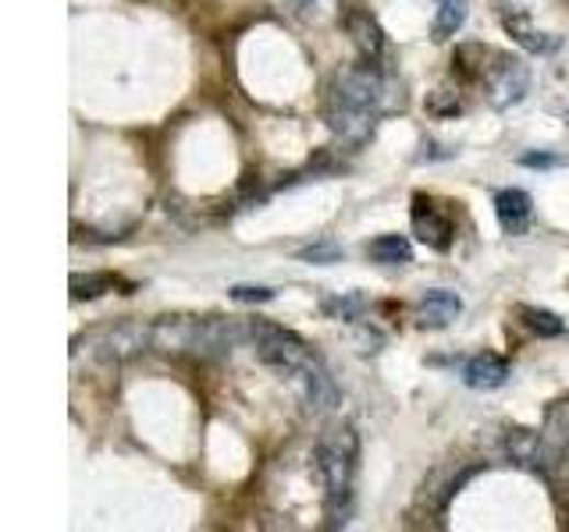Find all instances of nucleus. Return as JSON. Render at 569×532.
<instances>
[{"label":"nucleus","mask_w":569,"mask_h":532,"mask_svg":"<svg viewBox=\"0 0 569 532\" xmlns=\"http://www.w3.org/2000/svg\"><path fill=\"white\" fill-rule=\"evenodd\" d=\"M384 97H388V82L381 75V65L359 60V65H349L335 75L332 86H327L324 117L342 146L356 149L370 139L373 125H378V117L384 111Z\"/></svg>","instance_id":"nucleus-1"},{"label":"nucleus","mask_w":569,"mask_h":532,"mask_svg":"<svg viewBox=\"0 0 569 532\" xmlns=\"http://www.w3.org/2000/svg\"><path fill=\"white\" fill-rule=\"evenodd\" d=\"M359 465V437L349 422H335L321 433L313 448V468L327 490V529H342L353 519V483Z\"/></svg>","instance_id":"nucleus-2"},{"label":"nucleus","mask_w":569,"mask_h":532,"mask_svg":"<svg viewBox=\"0 0 569 532\" xmlns=\"http://www.w3.org/2000/svg\"><path fill=\"white\" fill-rule=\"evenodd\" d=\"M243 338H249V327H238L235 319L217 316H160L149 324V348L164 355L224 359Z\"/></svg>","instance_id":"nucleus-3"},{"label":"nucleus","mask_w":569,"mask_h":532,"mask_svg":"<svg viewBox=\"0 0 569 532\" xmlns=\"http://www.w3.org/2000/svg\"><path fill=\"white\" fill-rule=\"evenodd\" d=\"M249 341H253V348H257V355H260L264 366H271L281 380L317 355L303 338H299V333L284 330L278 324H267V319L249 324Z\"/></svg>","instance_id":"nucleus-4"},{"label":"nucleus","mask_w":569,"mask_h":532,"mask_svg":"<svg viewBox=\"0 0 569 532\" xmlns=\"http://www.w3.org/2000/svg\"><path fill=\"white\" fill-rule=\"evenodd\" d=\"M284 380H289L295 398L303 401V408L313 416H327L342 405V394L335 387V380H332V373H327V366L317 355H313L310 362H303L299 370H292Z\"/></svg>","instance_id":"nucleus-5"},{"label":"nucleus","mask_w":569,"mask_h":532,"mask_svg":"<svg viewBox=\"0 0 569 532\" xmlns=\"http://www.w3.org/2000/svg\"><path fill=\"white\" fill-rule=\"evenodd\" d=\"M531 89V71L523 65L520 57H509V54H495L491 60V71L484 75V97L495 111H509L516 106Z\"/></svg>","instance_id":"nucleus-6"},{"label":"nucleus","mask_w":569,"mask_h":532,"mask_svg":"<svg viewBox=\"0 0 569 532\" xmlns=\"http://www.w3.org/2000/svg\"><path fill=\"white\" fill-rule=\"evenodd\" d=\"M410 220H413V235L421 238L427 249H434V252H448V249H453V241H456V220H453V213H448V206L434 203L431 195L421 192V195H413Z\"/></svg>","instance_id":"nucleus-7"},{"label":"nucleus","mask_w":569,"mask_h":532,"mask_svg":"<svg viewBox=\"0 0 569 532\" xmlns=\"http://www.w3.org/2000/svg\"><path fill=\"white\" fill-rule=\"evenodd\" d=\"M342 25H346V33L353 39V47L359 54V60H370V65H381V57H384V29L381 22L373 19V14L367 8H349L346 11V19H342Z\"/></svg>","instance_id":"nucleus-8"},{"label":"nucleus","mask_w":569,"mask_h":532,"mask_svg":"<svg viewBox=\"0 0 569 532\" xmlns=\"http://www.w3.org/2000/svg\"><path fill=\"white\" fill-rule=\"evenodd\" d=\"M505 451H509V459H513V465L531 468V473H548L551 454H548V444L542 433L513 426V430L505 433Z\"/></svg>","instance_id":"nucleus-9"},{"label":"nucleus","mask_w":569,"mask_h":532,"mask_svg":"<svg viewBox=\"0 0 569 532\" xmlns=\"http://www.w3.org/2000/svg\"><path fill=\"white\" fill-rule=\"evenodd\" d=\"M459 313H462V298L456 292H448V287H431V292L421 298V306H416V324L424 330H442L453 324V319H459Z\"/></svg>","instance_id":"nucleus-10"},{"label":"nucleus","mask_w":569,"mask_h":532,"mask_svg":"<svg viewBox=\"0 0 569 532\" xmlns=\"http://www.w3.org/2000/svg\"><path fill=\"white\" fill-rule=\"evenodd\" d=\"M495 217L505 235H523L534 220V200L523 189H502L495 195Z\"/></svg>","instance_id":"nucleus-11"},{"label":"nucleus","mask_w":569,"mask_h":532,"mask_svg":"<svg viewBox=\"0 0 569 532\" xmlns=\"http://www.w3.org/2000/svg\"><path fill=\"white\" fill-rule=\"evenodd\" d=\"M509 359L495 355V352H481L467 359V366H462V384L473 387V390H499L505 380H509Z\"/></svg>","instance_id":"nucleus-12"},{"label":"nucleus","mask_w":569,"mask_h":532,"mask_svg":"<svg viewBox=\"0 0 569 532\" xmlns=\"http://www.w3.org/2000/svg\"><path fill=\"white\" fill-rule=\"evenodd\" d=\"M100 348H103V359H114V362L136 355V352H143V348H149V324L146 327L143 324L114 327L100 338Z\"/></svg>","instance_id":"nucleus-13"},{"label":"nucleus","mask_w":569,"mask_h":532,"mask_svg":"<svg viewBox=\"0 0 569 532\" xmlns=\"http://www.w3.org/2000/svg\"><path fill=\"white\" fill-rule=\"evenodd\" d=\"M499 50L484 47V43H462L453 54V75L459 82H484V75L491 71L488 60H495Z\"/></svg>","instance_id":"nucleus-14"},{"label":"nucleus","mask_w":569,"mask_h":532,"mask_svg":"<svg viewBox=\"0 0 569 532\" xmlns=\"http://www.w3.org/2000/svg\"><path fill=\"white\" fill-rule=\"evenodd\" d=\"M122 287L125 295H132V284L125 278H118V273H75L71 278V302H82V298H100L108 292H118Z\"/></svg>","instance_id":"nucleus-15"},{"label":"nucleus","mask_w":569,"mask_h":532,"mask_svg":"<svg viewBox=\"0 0 569 532\" xmlns=\"http://www.w3.org/2000/svg\"><path fill=\"white\" fill-rule=\"evenodd\" d=\"M502 25H505V33L513 36L523 50H531V54H548V50H556V47H559V39H556V36L537 33V29L531 25L527 14H505Z\"/></svg>","instance_id":"nucleus-16"},{"label":"nucleus","mask_w":569,"mask_h":532,"mask_svg":"<svg viewBox=\"0 0 569 532\" xmlns=\"http://www.w3.org/2000/svg\"><path fill=\"white\" fill-rule=\"evenodd\" d=\"M367 256L381 267H406L413 263V246L402 235H381L367 246Z\"/></svg>","instance_id":"nucleus-17"},{"label":"nucleus","mask_w":569,"mask_h":532,"mask_svg":"<svg viewBox=\"0 0 569 532\" xmlns=\"http://www.w3.org/2000/svg\"><path fill=\"white\" fill-rule=\"evenodd\" d=\"M467 14H470V4L467 0H442L438 14H434V25H431V36L434 39H453L462 25H467Z\"/></svg>","instance_id":"nucleus-18"},{"label":"nucleus","mask_w":569,"mask_h":532,"mask_svg":"<svg viewBox=\"0 0 569 532\" xmlns=\"http://www.w3.org/2000/svg\"><path fill=\"white\" fill-rule=\"evenodd\" d=\"M516 316H520L523 327L534 330V333H542V338H562V333H566V324H562L556 313H548V309L516 306Z\"/></svg>","instance_id":"nucleus-19"},{"label":"nucleus","mask_w":569,"mask_h":532,"mask_svg":"<svg viewBox=\"0 0 569 532\" xmlns=\"http://www.w3.org/2000/svg\"><path fill=\"white\" fill-rule=\"evenodd\" d=\"M228 298L238 302V306H267V302H275V292L260 284H235L228 287Z\"/></svg>","instance_id":"nucleus-20"},{"label":"nucleus","mask_w":569,"mask_h":532,"mask_svg":"<svg viewBox=\"0 0 569 532\" xmlns=\"http://www.w3.org/2000/svg\"><path fill=\"white\" fill-rule=\"evenodd\" d=\"M342 252L335 241H317V246H310V249H303L299 252V260L303 263H317V267H327V263H342Z\"/></svg>","instance_id":"nucleus-21"},{"label":"nucleus","mask_w":569,"mask_h":532,"mask_svg":"<svg viewBox=\"0 0 569 532\" xmlns=\"http://www.w3.org/2000/svg\"><path fill=\"white\" fill-rule=\"evenodd\" d=\"M324 313L332 319H356L364 313V298L359 295H346V298H327L324 302Z\"/></svg>","instance_id":"nucleus-22"},{"label":"nucleus","mask_w":569,"mask_h":532,"mask_svg":"<svg viewBox=\"0 0 569 532\" xmlns=\"http://www.w3.org/2000/svg\"><path fill=\"white\" fill-rule=\"evenodd\" d=\"M427 111H431L434 117H453V114L462 111V106H459V100H456L453 89H434V93L427 97Z\"/></svg>","instance_id":"nucleus-23"},{"label":"nucleus","mask_w":569,"mask_h":532,"mask_svg":"<svg viewBox=\"0 0 569 532\" xmlns=\"http://www.w3.org/2000/svg\"><path fill=\"white\" fill-rule=\"evenodd\" d=\"M520 163L523 167H542V171H548V167H559L562 157H556V154H527V157H520Z\"/></svg>","instance_id":"nucleus-24"},{"label":"nucleus","mask_w":569,"mask_h":532,"mask_svg":"<svg viewBox=\"0 0 569 532\" xmlns=\"http://www.w3.org/2000/svg\"><path fill=\"white\" fill-rule=\"evenodd\" d=\"M292 4H295L299 11H310V8H321L324 0H292Z\"/></svg>","instance_id":"nucleus-25"},{"label":"nucleus","mask_w":569,"mask_h":532,"mask_svg":"<svg viewBox=\"0 0 569 532\" xmlns=\"http://www.w3.org/2000/svg\"><path fill=\"white\" fill-rule=\"evenodd\" d=\"M566 125H569V111H566Z\"/></svg>","instance_id":"nucleus-26"},{"label":"nucleus","mask_w":569,"mask_h":532,"mask_svg":"<svg viewBox=\"0 0 569 532\" xmlns=\"http://www.w3.org/2000/svg\"><path fill=\"white\" fill-rule=\"evenodd\" d=\"M438 4H442V0H438Z\"/></svg>","instance_id":"nucleus-27"}]
</instances>
